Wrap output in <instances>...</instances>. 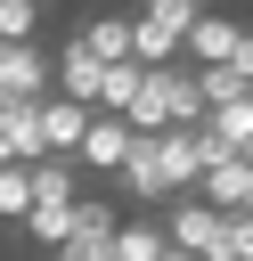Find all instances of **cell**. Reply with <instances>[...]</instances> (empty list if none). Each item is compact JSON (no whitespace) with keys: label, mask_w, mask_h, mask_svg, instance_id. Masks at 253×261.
<instances>
[{"label":"cell","mask_w":253,"mask_h":261,"mask_svg":"<svg viewBox=\"0 0 253 261\" xmlns=\"http://www.w3.org/2000/svg\"><path fill=\"white\" fill-rule=\"evenodd\" d=\"M57 90V57L41 41H0V98H49Z\"/></svg>","instance_id":"1"},{"label":"cell","mask_w":253,"mask_h":261,"mask_svg":"<svg viewBox=\"0 0 253 261\" xmlns=\"http://www.w3.org/2000/svg\"><path fill=\"white\" fill-rule=\"evenodd\" d=\"M41 155H49L41 98H0V163H41Z\"/></svg>","instance_id":"2"},{"label":"cell","mask_w":253,"mask_h":261,"mask_svg":"<svg viewBox=\"0 0 253 261\" xmlns=\"http://www.w3.org/2000/svg\"><path fill=\"white\" fill-rule=\"evenodd\" d=\"M131 147H139V122L114 114V106H98V122H90V139H82V171H90V179H114Z\"/></svg>","instance_id":"3"},{"label":"cell","mask_w":253,"mask_h":261,"mask_svg":"<svg viewBox=\"0 0 253 261\" xmlns=\"http://www.w3.org/2000/svg\"><path fill=\"white\" fill-rule=\"evenodd\" d=\"M114 188H122V196H131L139 212H163V204H171V179H163V155H155V130H139V147L122 155Z\"/></svg>","instance_id":"4"},{"label":"cell","mask_w":253,"mask_h":261,"mask_svg":"<svg viewBox=\"0 0 253 261\" xmlns=\"http://www.w3.org/2000/svg\"><path fill=\"white\" fill-rule=\"evenodd\" d=\"M237 41H245V24H237V16H220V8H204V16L188 24V57H196V65L237 57Z\"/></svg>","instance_id":"5"},{"label":"cell","mask_w":253,"mask_h":261,"mask_svg":"<svg viewBox=\"0 0 253 261\" xmlns=\"http://www.w3.org/2000/svg\"><path fill=\"white\" fill-rule=\"evenodd\" d=\"M98 82H106V57L73 33V41L57 49V90H73V98H90V106H98Z\"/></svg>","instance_id":"6"},{"label":"cell","mask_w":253,"mask_h":261,"mask_svg":"<svg viewBox=\"0 0 253 261\" xmlns=\"http://www.w3.org/2000/svg\"><path fill=\"white\" fill-rule=\"evenodd\" d=\"M163 245H171V220H163V212H139V220L114 228V253H122V261H163Z\"/></svg>","instance_id":"7"},{"label":"cell","mask_w":253,"mask_h":261,"mask_svg":"<svg viewBox=\"0 0 253 261\" xmlns=\"http://www.w3.org/2000/svg\"><path fill=\"white\" fill-rule=\"evenodd\" d=\"M98 57H139V16H82L73 24Z\"/></svg>","instance_id":"8"},{"label":"cell","mask_w":253,"mask_h":261,"mask_svg":"<svg viewBox=\"0 0 253 261\" xmlns=\"http://www.w3.org/2000/svg\"><path fill=\"white\" fill-rule=\"evenodd\" d=\"M82 204V196H73ZM73 204H57V196H41L33 212H24V237L41 245V253H57V245H73Z\"/></svg>","instance_id":"9"},{"label":"cell","mask_w":253,"mask_h":261,"mask_svg":"<svg viewBox=\"0 0 253 261\" xmlns=\"http://www.w3.org/2000/svg\"><path fill=\"white\" fill-rule=\"evenodd\" d=\"M147 90V57H106V82H98V106L131 114V98Z\"/></svg>","instance_id":"10"},{"label":"cell","mask_w":253,"mask_h":261,"mask_svg":"<svg viewBox=\"0 0 253 261\" xmlns=\"http://www.w3.org/2000/svg\"><path fill=\"white\" fill-rule=\"evenodd\" d=\"M41 204V188H33V163H0V220L8 228H24V212Z\"/></svg>","instance_id":"11"},{"label":"cell","mask_w":253,"mask_h":261,"mask_svg":"<svg viewBox=\"0 0 253 261\" xmlns=\"http://www.w3.org/2000/svg\"><path fill=\"white\" fill-rule=\"evenodd\" d=\"M114 228H122L114 196H82V204H73V237H114Z\"/></svg>","instance_id":"12"},{"label":"cell","mask_w":253,"mask_h":261,"mask_svg":"<svg viewBox=\"0 0 253 261\" xmlns=\"http://www.w3.org/2000/svg\"><path fill=\"white\" fill-rule=\"evenodd\" d=\"M245 90H253V73H245V65H229V57H220V65H204V98H212V106H229V98H245Z\"/></svg>","instance_id":"13"},{"label":"cell","mask_w":253,"mask_h":261,"mask_svg":"<svg viewBox=\"0 0 253 261\" xmlns=\"http://www.w3.org/2000/svg\"><path fill=\"white\" fill-rule=\"evenodd\" d=\"M41 24V0H0V41H33Z\"/></svg>","instance_id":"14"},{"label":"cell","mask_w":253,"mask_h":261,"mask_svg":"<svg viewBox=\"0 0 253 261\" xmlns=\"http://www.w3.org/2000/svg\"><path fill=\"white\" fill-rule=\"evenodd\" d=\"M49 261H122V253H114V237H73V245H57Z\"/></svg>","instance_id":"15"},{"label":"cell","mask_w":253,"mask_h":261,"mask_svg":"<svg viewBox=\"0 0 253 261\" xmlns=\"http://www.w3.org/2000/svg\"><path fill=\"white\" fill-rule=\"evenodd\" d=\"M229 261H253V204L229 212Z\"/></svg>","instance_id":"16"},{"label":"cell","mask_w":253,"mask_h":261,"mask_svg":"<svg viewBox=\"0 0 253 261\" xmlns=\"http://www.w3.org/2000/svg\"><path fill=\"white\" fill-rule=\"evenodd\" d=\"M229 65H245V73H253V33H245V41H237V57H229Z\"/></svg>","instance_id":"17"},{"label":"cell","mask_w":253,"mask_h":261,"mask_svg":"<svg viewBox=\"0 0 253 261\" xmlns=\"http://www.w3.org/2000/svg\"><path fill=\"white\" fill-rule=\"evenodd\" d=\"M245 155H253V147H245Z\"/></svg>","instance_id":"18"}]
</instances>
